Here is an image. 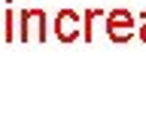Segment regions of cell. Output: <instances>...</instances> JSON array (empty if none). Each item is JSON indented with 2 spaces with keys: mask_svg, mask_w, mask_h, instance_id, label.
<instances>
[{
  "mask_svg": "<svg viewBox=\"0 0 146 137\" xmlns=\"http://www.w3.org/2000/svg\"><path fill=\"white\" fill-rule=\"evenodd\" d=\"M107 34H110V40H113V43H125L128 37L134 34V18H131V12H125V9H116V12H110Z\"/></svg>",
  "mask_w": 146,
  "mask_h": 137,
  "instance_id": "6da1fadb",
  "label": "cell"
},
{
  "mask_svg": "<svg viewBox=\"0 0 146 137\" xmlns=\"http://www.w3.org/2000/svg\"><path fill=\"white\" fill-rule=\"evenodd\" d=\"M73 18H79L76 15V12H61V15H58V37H61V40H73V37H76V31H70V21Z\"/></svg>",
  "mask_w": 146,
  "mask_h": 137,
  "instance_id": "7a4b0ae2",
  "label": "cell"
},
{
  "mask_svg": "<svg viewBox=\"0 0 146 137\" xmlns=\"http://www.w3.org/2000/svg\"><path fill=\"white\" fill-rule=\"evenodd\" d=\"M140 37H143V43H146V12H143V18H140Z\"/></svg>",
  "mask_w": 146,
  "mask_h": 137,
  "instance_id": "3957f363",
  "label": "cell"
}]
</instances>
